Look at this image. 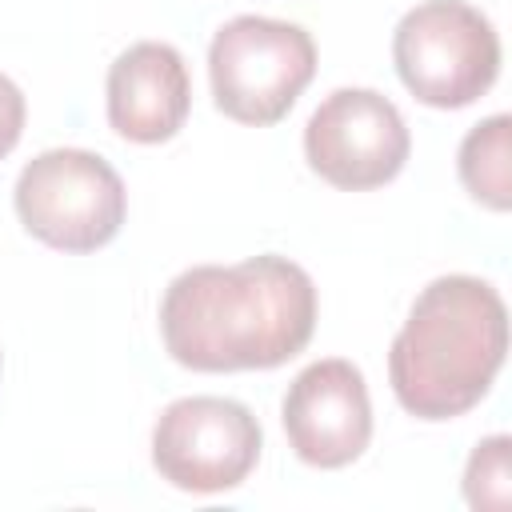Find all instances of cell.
<instances>
[{"label": "cell", "instance_id": "obj_2", "mask_svg": "<svg viewBox=\"0 0 512 512\" xmlns=\"http://www.w3.org/2000/svg\"><path fill=\"white\" fill-rule=\"evenodd\" d=\"M508 352V308L488 280H432L388 352V380L404 412L452 420L476 408Z\"/></svg>", "mask_w": 512, "mask_h": 512}, {"label": "cell", "instance_id": "obj_11", "mask_svg": "<svg viewBox=\"0 0 512 512\" xmlns=\"http://www.w3.org/2000/svg\"><path fill=\"white\" fill-rule=\"evenodd\" d=\"M508 436H488L476 444V452L468 456V472H464V496L472 508H508L512 496V468H508Z\"/></svg>", "mask_w": 512, "mask_h": 512}, {"label": "cell", "instance_id": "obj_1", "mask_svg": "<svg viewBox=\"0 0 512 512\" xmlns=\"http://www.w3.org/2000/svg\"><path fill=\"white\" fill-rule=\"evenodd\" d=\"M312 328V276L272 252L188 268L168 284L160 304L164 348L192 372L276 368L304 352Z\"/></svg>", "mask_w": 512, "mask_h": 512}, {"label": "cell", "instance_id": "obj_3", "mask_svg": "<svg viewBox=\"0 0 512 512\" xmlns=\"http://www.w3.org/2000/svg\"><path fill=\"white\" fill-rule=\"evenodd\" d=\"M392 60L420 104L464 108L492 88L500 72V36L492 20L464 0H424L400 16Z\"/></svg>", "mask_w": 512, "mask_h": 512}, {"label": "cell", "instance_id": "obj_5", "mask_svg": "<svg viewBox=\"0 0 512 512\" xmlns=\"http://www.w3.org/2000/svg\"><path fill=\"white\" fill-rule=\"evenodd\" d=\"M20 224L60 252L104 248L128 212L116 168L88 148H48L32 156L16 180Z\"/></svg>", "mask_w": 512, "mask_h": 512}, {"label": "cell", "instance_id": "obj_4", "mask_svg": "<svg viewBox=\"0 0 512 512\" xmlns=\"http://www.w3.org/2000/svg\"><path fill=\"white\" fill-rule=\"evenodd\" d=\"M216 108L240 124H276L316 76V44L300 24L272 16L228 20L208 48Z\"/></svg>", "mask_w": 512, "mask_h": 512}, {"label": "cell", "instance_id": "obj_9", "mask_svg": "<svg viewBox=\"0 0 512 512\" xmlns=\"http://www.w3.org/2000/svg\"><path fill=\"white\" fill-rule=\"evenodd\" d=\"M192 108V80L172 44L140 40L108 68V124L136 144L172 140Z\"/></svg>", "mask_w": 512, "mask_h": 512}, {"label": "cell", "instance_id": "obj_7", "mask_svg": "<svg viewBox=\"0 0 512 512\" xmlns=\"http://www.w3.org/2000/svg\"><path fill=\"white\" fill-rule=\"evenodd\" d=\"M412 152L400 108L372 88H336L308 116V168L344 192L388 184Z\"/></svg>", "mask_w": 512, "mask_h": 512}, {"label": "cell", "instance_id": "obj_10", "mask_svg": "<svg viewBox=\"0 0 512 512\" xmlns=\"http://www.w3.org/2000/svg\"><path fill=\"white\" fill-rule=\"evenodd\" d=\"M460 180L492 212L512 208V120L504 112L480 120L460 144Z\"/></svg>", "mask_w": 512, "mask_h": 512}, {"label": "cell", "instance_id": "obj_8", "mask_svg": "<svg viewBox=\"0 0 512 512\" xmlns=\"http://www.w3.org/2000/svg\"><path fill=\"white\" fill-rule=\"evenodd\" d=\"M280 420L292 452L312 468H344L372 440L368 384L352 360H316L284 392Z\"/></svg>", "mask_w": 512, "mask_h": 512}, {"label": "cell", "instance_id": "obj_6", "mask_svg": "<svg viewBox=\"0 0 512 512\" xmlns=\"http://www.w3.org/2000/svg\"><path fill=\"white\" fill-rule=\"evenodd\" d=\"M256 416L228 396L172 400L152 428V464L160 480L184 492H228L260 460Z\"/></svg>", "mask_w": 512, "mask_h": 512}, {"label": "cell", "instance_id": "obj_12", "mask_svg": "<svg viewBox=\"0 0 512 512\" xmlns=\"http://www.w3.org/2000/svg\"><path fill=\"white\" fill-rule=\"evenodd\" d=\"M24 132V92L0 72V160L16 148Z\"/></svg>", "mask_w": 512, "mask_h": 512}]
</instances>
